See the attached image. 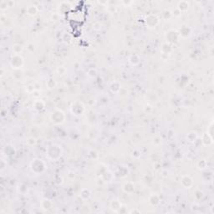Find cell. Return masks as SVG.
<instances>
[{"mask_svg": "<svg viewBox=\"0 0 214 214\" xmlns=\"http://www.w3.org/2000/svg\"><path fill=\"white\" fill-rule=\"evenodd\" d=\"M64 154V150L61 146L58 144H51L49 147H47L45 150V155L47 159L51 161H57Z\"/></svg>", "mask_w": 214, "mask_h": 214, "instance_id": "obj_1", "label": "cell"}, {"mask_svg": "<svg viewBox=\"0 0 214 214\" xmlns=\"http://www.w3.org/2000/svg\"><path fill=\"white\" fill-rule=\"evenodd\" d=\"M49 120L55 125H60L64 124L66 120V115L60 109H54L49 114Z\"/></svg>", "mask_w": 214, "mask_h": 214, "instance_id": "obj_2", "label": "cell"}, {"mask_svg": "<svg viewBox=\"0 0 214 214\" xmlns=\"http://www.w3.org/2000/svg\"><path fill=\"white\" fill-rule=\"evenodd\" d=\"M30 171L35 175H41L46 171V164L40 158H34L29 164Z\"/></svg>", "mask_w": 214, "mask_h": 214, "instance_id": "obj_3", "label": "cell"}, {"mask_svg": "<svg viewBox=\"0 0 214 214\" xmlns=\"http://www.w3.org/2000/svg\"><path fill=\"white\" fill-rule=\"evenodd\" d=\"M70 111L72 115L75 117H80L83 116L85 112V106L82 101L76 100L72 103L71 106H70Z\"/></svg>", "mask_w": 214, "mask_h": 214, "instance_id": "obj_4", "label": "cell"}, {"mask_svg": "<svg viewBox=\"0 0 214 214\" xmlns=\"http://www.w3.org/2000/svg\"><path fill=\"white\" fill-rule=\"evenodd\" d=\"M165 39L166 40V43L170 45H173L178 43L179 40H181V36L179 34L178 30L176 29H171L169 30L166 32Z\"/></svg>", "mask_w": 214, "mask_h": 214, "instance_id": "obj_5", "label": "cell"}, {"mask_svg": "<svg viewBox=\"0 0 214 214\" xmlns=\"http://www.w3.org/2000/svg\"><path fill=\"white\" fill-rule=\"evenodd\" d=\"M9 64L14 70H20L24 64V60H23L22 55L17 54H13L11 55L10 60H9Z\"/></svg>", "mask_w": 214, "mask_h": 214, "instance_id": "obj_6", "label": "cell"}, {"mask_svg": "<svg viewBox=\"0 0 214 214\" xmlns=\"http://www.w3.org/2000/svg\"><path fill=\"white\" fill-rule=\"evenodd\" d=\"M145 23L147 25V28L149 29H155L156 27H157L160 23V18L159 17L154 14V13H150L146 16L145 18Z\"/></svg>", "mask_w": 214, "mask_h": 214, "instance_id": "obj_7", "label": "cell"}, {"mask_svg": "<svg viewBox=\"0 0 214 214\" xmlns=\"http://www.w3.org/2000/svg\"><path fill=\"white\" fill-rule=\"evenodd\" d=\"M178 33L181 36V38L187 39V38H190L192 36V29L186 23H182L179 28Z\"/></svg>", "mask_w": 214, "mask_h": 214, "instance_id": "obj_8", "label": "cell"}, {"mask_svg": "<svg viewBox=\"0 0 214 214\" xmlns=\"http://www.w3.org/2000/svg\"><path fill=\"white\" fill-rule=\"evenodd\" d=\"M72 9V4L69 1H63L58 5V13L61 14H65Z\"/></svg>", "mask_w": 214, "mask_h": 214, "instance_id": "obj_9", "label": "cell"}, {"mask_svg": "<svg viewBox=\"0 0 214 214\" xmlns=\"http://www.w3.org/2000/svg\"><path fill=\"white\" fill-rule=\"evenodd\" d=\"M180 182L182 184L184 188H187V189H190L193 187L194 185V181L192 179V177H190L189 175H184L181 177L180 180Z\"/></svg>", "mask_w": 214, "mask_h": 214, "instance_id": "obj_10", "label": "cell"}, {"mask_svg": "<svg viewBox=\"0 0 214 214\" xmlns=\"http://www.w3.org/2000/svg\"><path fill=\"white\" fill-rule=\"evenodd\" d=\"M2 154H4V156H5L6 157H13L16 154V150L13 145L7 144L2 150Z\"/></svg>", "mask_w": 214, "mask_h": 214, "instance_id": "obj_11", "label": "cell"}, {"mask_svg": "<svg viewBox=\"0 0 214 214\" xmlns=\"http://www.w3.org/2000/svg\"><path fill=\"white\" fill-rule=\"evenodd\" d=\"M114 177H115V175L112 173L111 171L107 169L102 174L100 175V178L101 179V181H103V182L105 183L111 182Z\"/></svg>", "mask_w": 214, "mask_h": 214, "instance_id": "obj_12", "label": "cell"}, {"mask_svg": "<svg viewBox=\"0 0 214 214\" xmlns=\"http://www.w3.org/2000/svg\"><path fill=\"white\" fill-rule=\"evenodd\" d=\"M135 190H136V185L131 181L126 182L122 186V191L126 194H132L135 192Z\"/></svg>", "mask_w": 214, "mask_h": 214, "instance_id": "obj_13", "label": "cell"}, {"mask_svg": "<svg viewBox=\"0 0 214 214\" xmlns=\"http://www.w3.org/2000/svg\"><path fill=\"white\" fill-rule=\"evenodd\" d=\"M33 108L37 113H41L45 109V102L43 100L36 99L33 103Z\"/></svg>", "mask_w": 214, "mask_h": 214, "instance_id": "obj_14", "label": "cell"}, {"mask_svg": "<svg viewBox=\"0 0 214 214\" xmlns=\"http://www.w3.org/2000/svg\"><path fill=\"white\" fill-rule=\"evenodd\" d=\"M148 202L152 207H157L160 204V196L157 193H152L148 197Z\"/></svg>", "mask_w": 214, "mask_h": 214, "instance_id": "obj_15", "label": "cell"}, {"mask_svg": "<svg viewBox=\"0 0 214 214\" xmlns=\"http://www.w3.org/2000/svg\"><path fill=\"white\" fill-rule=\"evenodd\" d=\"M40 207H41V209L43 211L47 212V211L52 209V207H54V203L49 198H44L40 202Z\"/></svg>", "mask_w": 214, "mask_h": 214, "instance_id": "obj_16", "label": "cell"}, {"mask_svg": "<svg viewBox=\"0 0 214 214\" xmlns=\"http://www.w3.org/2000/svg\"><path fill=\"white\" fill-rule=\"evenodd\" d=\"M121 88H122L121 84H120V81H118V80L112 81L111 83V85H110V87H109L110 91H111L112 94H118L120 92Z\"/></svg>", "mask_w": 214, "mask_h": 214, "instance_id": "obj_17", "label": "cell"}, {"mask_svg": "<svg viewBox=\"0 0 214 214\" xmlns=\"http://www.w3.org/2000/svg\"><path fill=\"white\" fill-rule=\"evenodd\" d=\"M141 62V57L137 54H131L128 58V63L131 66H136Z\"/></svg>", "mask_w": 214, "mask_h": 214, "instance_id": "obj_18", "label": "cell"}, {"mask_svg": "<svg viewBox=\"0 0 214 214\" xmlns=\"http://www.w3.org/2000/svg\"><path fill=\"white\" fill-rule=\"evenodd\" d=\"M122 203L119 199H113L110 202V208L111 211L115 212L117 213V212L120 209V207H122Z\"/></svg>", "mask_w": 214, "mask_h": 214, "instance_id": "obj_19", "label": "cell"}, {"mask_svg": "<svg viewBox=\"0 0 214 214\" xmlns=\"http://www.w3.org/2000/svg\"><path fill=\"white\" fill-rule=\"evenodd\" d=\"M201 141H202V145L205 147H211L213 144V138H212L207 132L202 136Z\"/></svg>", "mask_w": 214, "mask_h": 214, "instance_id": "obj_20", "label": "cell"}, {"mask_svg": "<svg viewBox=\"0 0 214 214\" xmlns=\"http://www.w3.org/2000/svg\"><path fill=\"white\" fill-rule=\"evenodd\" d=\"M173 45H170V44L166 43V42L164 43L160 47V53L165 54H167V55H171V54L173 52Z\"/></svg>", "mask_w": 214, "mask_h": 214, "instance_id": "obj_21", "label": "cell"}, {"mask_svg": "<svg viewBox=\"0 0 214 214\" xmlns=\"http://www.w3.org/2000/svg\"><path fill=\"white\" fill-rule=\"evenodd\" d=\"M190 7V4L189 2H187L186 0H182V1H179L177 5V8L178 9L181 13H182L184 12H187L188 9Z\"/></svg>", "mask_w": 214, "mask_h": 214, "instance_id": "obj_22", "label": "cell"}, {"mask_svg": "<svg viewBox=\"0 0 214 214\" xmlns=\"http://www.w3.org/2000/svg\"><path fill=\"white\" fill-rule=\"evenodd\" d=\"M91 196H92V192H91V191L89 190V188H85H85H82L80 190V197L82 200H89V198L91 197Z\"/></svg>", "mask_w": 214, "mask_h": 214, "instance_id": "obj_23", "label": "cell"}, {"mask_svg": "<svg viewBox=\"0 0 214 214\" xmlns=\"http://www.w3.org/2000/svg\"><path fill=\"white\" fill-rule=\"evenodd\" d=\"M17 191L21 195H28L29 192V188L24 183H19L17 187Z\"/></svg>", "mask_w": 214, "mask_h": 214, "instance_id": "obj_24", "label": "cell"}, {"mask_svg": "<svg viewBox=\"0 0 214 214\" xmlns=\"http://www.w3.org/2000/svg\"><path fill=\"white\" fill-rule=\"evenodd\" d=\"M186 138H187V140L188 141V142L193 144V143L196 141V139L198 138V134H197V132L195 131V130H192V131H190V132L187 133Z\"/></svg>", "mask_w": 214, "mask_h": 214, "instance_id": "obj_25", "label": "cell"}, {"mask_svg": "<svg viewBox=\"0 0 214 214\" xmlns=\"http://www.w3.org/2000/svg\"><path fill=\"white\" fill-rule=\"evenodd\" d=\"M207 160L204 159V158H202L200 160H197L196 162V168L199 170V171H204L207 168Z\"/></svg>", "mask_w": 214, "mask_h": 214, "instance_id": "obj_26", "label": "cell"}, {"mask_svg": "<svg viewBox=\"0 0 214 214\" xmlns=\"http://www.w3.org/2000/svg\"><path fill=\"white\" fill-rule=\"evenodd\" d=\"M39 11V8L35 6V5H29L28 8L26 9V13L29 16H31V17H34L35 16L37 13Z\"/></svg>", "mask_w": 214, "mask_h": 214, "instance_id": "obj_27", "label": "cell"}, {"mask_svg": "<svg viewBox=\"0 0 214 214\" xmlns=\"http://www.w3.org/2000/svg\"><path fill=\"white\" fill-rule=\"evenodd\" d=\"M116 173L118 174L119 177H125L129 173V170L125 166H120L118 167Z\"/></svg>", "mask_w": 214, "mask_h": 214, "instance_id": "obj_28", "label": "cell"}, {"mask_svg": "<svg viewBox=\"0 0 214 214\" xmlns=\"http://www.w3.org/2000/svg\"><path fill=\"white\" fill-rule=\"evenodd\" d=\"M56 86H57V83H56V81H55V80L54 78H49L46 81V87L49 90H53L54 89L56 88Z\"/></svg>", "mask_w": 214, "mask_h": 214, "instance_id": "obj_29", "label": "cell"}, {"mask_svg": "<svg viewBox=\"0 0 214 214\" xmlns=\"http://www.w3.org/2000/svg\"><path fill=\"white\" fill-rule=\"evenodd\" d=\"M12 50H13V54H21V53L23 51V47L19 44H15V45H13Z\"/></svg>", "mask_w": 214, "mask_h": 214, "instance_id": "obj_30", "label": "cell"}, {"mask_svg": "<svg viewBox=\"0 0 214 214\" xmlns=\"http://www.w3.org/2000/svg\"><path fill=\"white\" fill-rule=\"evenodd\" d=\"M87 75L89 79H95L98 75V72L95 68H90L87 71Z\"/></svg>", "mask_w": 214, "mask_h": 214, "instance_id": "obj_31", "label": "cell"}, {"mask_svg": "<svg viewBox=\"0 0 214 214\" xmlns=\"http://www.w3.org/2000/svg\"><path fill=\"white\" fill-rule=\"evenodd\" d=\"M26 144L30 147H35L36 145H37V139L35 137H34V136H29V137L27 138Z\"/></svg>", "mask_w": 214, "mask_h": 214, "instance_id": "obj_32", "label": "cell"}, {"mask_svg": "<svg viewBox=\"0 0 214 214\" xmlns=\"http://www.w3.org/2000/svg\"><path fill=\"white\" fill-rule=\"evenodd\" d=\"M172 13H171V10H168V9H166L162 12V18L163 19L165 20H170L171 18H172Z\"/></svg>", "mask_w": 214, "mask_h": 214, "instance_id": "obj_33", "label": "cell"}, {"mask_svg": "<svg viewBox=\"0 0 214 214\" xmlns=\"http://www.w3.org/2000/svg\"><path fill=\"white\" fill-rule=\"evenodd\" d=\"M10 7V3L9 1H5V0H2L0 2V10L1 11H5L9 9Z\"/></svg>", "mask_w": 214, "mask_h": 214, "instance_id": "obj_34", "label": "cell"}, {"mask_svg": "<svg viewBox=\"0 0 214 214\" xmlns=\"http://www.w3.org/2000/svg\"><path fill=\"white\" fill-rule=\"evenodd\" d=\"M56 72H57V74L59 75H61V76L64 75H65V74L67 73L66 67L63 66V65L57 67V69H56Z\"/></svg>", "mask_w": 214, "mask_h": 214, "instance_id": "obj_35", "label": "cell"}, {"mask_svg": "<svg viewBox=\"0 0 214 214\" xmlns=\"http://www.w3.org/2000/svg\"><path fill=\"white\" fill-rule=\"evenodd\" d=\"M207 133L212 138H213V120H212V121L210 122L207 130Z\"/></svg>", "mask_w": 214, "mask_h": 214, "instance_id": "obj_36", "label": "cell"}, {"mask_svg": "<svg viewBox=\"0 0 214 214\" xmlns=\"http://www.w3.org/2000/svg\"><path fill=\"white\" fill-rule=\"evenodd\" d=\"M143 111L145 112L146 114H147V115H150L153 111V107L150 104H147L145 106L143 107Z\"/></svg>", "mask_w": 214, "mask_h": 214, "instance_id": "obj_37", "label": "cell"}, {"mask_svg": "<svg viewBox=\"0 0 214 214\" xmlns=\"http://www.w3.org/2000/svg\"><path fill=\"white\" fill-rule=\"evenodd\" d=\"M60 17H61V15L58 12L57 13H51V15H50V20L53 21V22H57V21H59L60 19Z\"/></svg>", "mask_w": 214, "mask_h": 214, "instance_id": "obj_38", "label": "cell"}, {"mask_svg": "<svg viewBox=\"0 0 214 214\" xmlns=\"http://www.w3.org/2000/svg\"><path fill=\"white\" fill-rule=\"evenodd\" d=\"M131 156H133L134 158H136V159H139L141 156V150H139V149H135L132 153H131Z\"/></svg>", "mask_w": 214, "mask_h": 214, "instance_id": "obj_39", "label": "cell"}, {"mask_svg": "<svg viewBox=\"0 0 214 214\" xmlns=\"http://www.w3.org/2000/svg\"><path fill=\"white\" fill-rule=\"evenodd\" d=\"M194 196L196 197V199L200 200V199H202V198L204 196V193H203V192H202L201 190H196L195 194H194Z\"/></svg>", "mask_w": 214, "mask_h": 214, "instance_id": "obj_40", "label": "cell"}, {"mask_svg": "<svg viewBox=\"0 0 214 214\" xmlns=\"http://www.w3.org/2000/svg\"><path fill=\"white\" fill-rule=\"evenodd\" d=\"M35 89V86H34V84H30V85H27L26 86V91L29 94H32Z\"/></svg>", "mask_w": 214, "mask_h": 214, "instance_id": "obj_41", "label": "cell"}, {"mask_svg": "<svg viewBox=\"0 0 214 214\" xmlns=\"http://www.w3.org/2000/svg\"><path fill=\"white\" fill-rule=\"evenodd\" d=\"M67 177L69 180H74L76 177V174L74 171H69L67 173Z\"/></svg>", "mask_w": 214, "mask_h": 214, "instance_id": "obj_42", "label": "cell"}, {"mask_svg": "<svg viewBox=\"0 0 214 214\" xmlns=\"http://www.w3.org/2000/svg\"><path fill=\"white\" fill-rule=\"evenodd\" d=\"M54 182H55L56 185H58V186L61 185V184L63 183L62 177H61V176H59V175H57V176L54 177Z\"/></svg>", "mask_w": 214, "mask_h": 214, "instance_id": "obj_43", "label": "cell"}, {"mask_svg": "<svg viewBox=\"0 0 214 214\" xmlns=\"http://www.w3.org/2000/svg\"><path fill=\"white\" fill-rule=\"evenodd\" d=\"M171 13H172V16H173V17H177V18H178V17H180V16L182 15V13L179 11L177 7L174 9V10L171 11Z\"/></svg>", "mask_w": 214, "mask_h": 214, "instance_id": "obj_44", "label": "cell"}, {"mask_svg": "<svg viewBox=\"0 0 214 214\" xmlns=\"http://www.w3.org/2000/svg\"><path fill=\"white\" fill-rule=\"evenodd\" d=\"M92 157L90 158V159H96L97 157H98V154H97V152H95V151H94V150H91V151H89V154H88V156H91Z\"/></svg>", "mask_w": 214, "mask_h": 214, "instance_id": "obj_45", "label": "cell"}, {"mask_svg": "<svg viewBox=\"0 0 214 214\" xmlns=\"http://www.w3.org/2000/svg\"><path fill=\"white\" fill-rule=\"evenodd\" d=\"M6 167H7V161L4 159H2L0 161V170L3 171Z\"/></svg>", "mask_w": 214, "mask_h": 214, "instance_id": "obj_46", "label": "cell"}, {"mask_svg": "<svg viewBox=\"0 0 214 214\" xmlns=\"http://www.w3.org/2000/svg\"><path fill=\"white\" fill-rule=\"evenodd\" d=\"M27 49L29 50V52L34 53V44L29 43V44L27 45Z\"/></svg>", "mask_w": 214, "mask_h": 214, "instance_id": "obj_47", "label": "cell"}, {"mask_svg": "<svg viewBox=\"0 0 214 214\" xmlns=\"http://www.w3.org/2000/svg\"><path fill=\"white\" fill-rule=\"evenodd\" d=\"M199 207H200V206H199V204H197V203H193L192 206H191V209H192V211H193V212H197V210H199Z\"/></svg>", "mask_w": 214, "mask_h": 214, "instance_id": "obj_48", "label": "cell"}, {"mask_svg": "<svg viewBox=\"0 0 214 214\" xmlns=\"http://www.w3.org/2000/svg\"><path fill=\"white\" fill-rule=\"evenodd\" d=\"M170 55H167V54H161L160 53V59L163 60V61H167L169 59Z\"/></svg>", "mask_w": 214, "mask_h": 214, "instance_id": "obj_49", "label": "cell"}, {"mask_svg": "<svg viewBox=\"0 0 214 214\" xmlns=\"http://www.w3.org/2000/svg\"><path fill=\"white\" fill-rule=\"evenodd\" d=\"M160 143H161V139L159 136H156L153 140V144H155V145H160Z\"/></svg>", "mask_w": 214, "mask_h": 214, "instance_id": "obj_50", "label": "cell"}, {"mask_svg": "<svg viewBox=\"0 0 214 214\" xmlns=\"http://www.w3.org/2000/svg\"><path fill=\"white\" fill-rule=\"evenodd\" d=\"M32 95H33L35 98H38V97L40 96V89H35V90L32 93Z\"/></svg>", "mask_w": 214, "mask_h": 214, "instance_id": "obj_51", "label": "cell"}, {"mask_svg": "<svg viewBox=\"0 0 214 214\" xmlns=\"http://www.w3.org/2000/svg\"><path fill=\"white\" fill-rule=\"evenodd\" d=\"M128 213H141V211L139 210L138 208H135V209L130 210Z\"/></svg>", "mask_w": 214, "mask_h": 214, "instance_id": "obj_52", "label": "cell"}, {"mask_svg": "<svg viewBox=\"0 0 214 214\" xmlns=\"http://www.w3.org/2000/svg\"><path fill=\"white\" fill-rule=\"evenodd\" d=\"M108 10H109V12L110 13H115L116 12V7L115 6H111V5H109L108 6Z\"/></svg>", "mask_w": 214, "mask_h": 214, "instance_id": "obj_53", "label": "cell"}, {"mask_svg": "<svg viewBox=\"0 0 214 214\" xmlns=\"http://www.w3.org/2000/svg\"><path fill=\"white\" fill-rule=\"evenodd\" d=\"M121 4L123 5H125V7H127V6H129L130 4H133V2H131V1H122L121 2Z\"/></svg>", "mask_w": 214, "mask_h": 214, "instance_id": "obj_54", "label": "cell"}, {"mask_svg": "<svg viewBox=\"0 0 214 214\" xmlns=\"http://www.w3.org/2000/svg\"><path fill=\"white\" fill-rule=\"evenodd\" d=\"M4 75V69L2 68V70H1V77H3Z\"/></svg>", "mask_w": 214, "mask_h": 214, "instance_id": "obj_55", "label": "cell"}]
</instances>
